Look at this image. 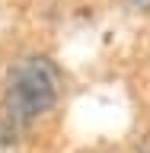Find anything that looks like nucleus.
<instances>
[{"label":"nucleus","instance_id":"f03ea898","mask_svg":"<svg viewBox=\"0 0 150 153\" xmlns=\"http://www.w3.org/2000/svg\"><path fill=\"white\" fill-rule=\"evenodd\" d=\"M134 3H141V7H147V3H150V0H134Z\"/></svg>","mask_w":150,"mask_h":153},{"label":"nucleus","instance_id":"f257e3e1","mask_svg":"<svg viewBox=\"0 0 150 153\" xmlns=\"http://www.w3.org/2000/svg\"><path fill=\"white\" fill-rule=\"evenodd\" d=\"M57 99V76L45 57H26L10 70L7 80V112L13 121H32L48 112Z\"/></svg>","mask_w":150,"mask_h":153}]
</instances>
